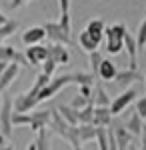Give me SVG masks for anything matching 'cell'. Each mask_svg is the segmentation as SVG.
Here are the masks:
<instances>
[{
    "label": "cell",
    "mask_w": 146,
    "mask_h": 150,
    "mask_svg": "<svg viewBox=\"0 0 146 150\" xmlns=\"http://www.w3.org/2000/svg\"><path fill=\"white\" fill-rule=\"evenodd\" d=\"M136 96H138V92H136V88H132V86L126 88V90H122L118 96H114L112 102H110V112H112V116H120L130 104L138 100Z\"/></svg>",
    "instance_id": "6da1fadb"
},
{
    "label": "cell",
    "mask_w": 146,
    "mask_h": 150,
    "mask_svg": "<svg viewBox=\"0 0 146 150\" xmlns=\"http://www.w3.org/2000/svg\"><path fill=\"white\" fill-rule=\"evenodd\" d=\"M12 114H14V98L4 96L2 98V106H0V126H2V134L6 138L12 136Z\"/></svg>",
    "instance_id": "7a4b0ae2"
},
{
    "label": "cell",
    "mask_w": 146,
    "mask_h": 150,
    "mask_svg": "<svg viewBox=\"0 0 146 150\" xmlns=\"http://www.w3.org/2000/svg\"><path fill=\"white\" fill-rule=\"evenodd\" d=\"M44 30H46V38L52 40V44H64V46L72 44V36L62 30L60 22H46Z\"/></svg>",
    "instance_id": "3957f363"
},
{
    "label": "cell",
    "mask_w": 146,
    "mask_h": 150,
    "mask_svg": "<svg viewBox=\"0 0 146 150\" xmlns=\"http://www.w3.org/2000/svg\"><path fill=\"white\" fill-rule=\"evenodd\" d=\"M26 58L30 62V66H40L44 64V60L50 58V52H48V46L44 44H36V46H26Z\"/></svg>",
    "instance_id": "277c9868"
},
{
    "label": "cell",
    "mask_w": 146,
    "mask_h": 150,
    "mask_svg": "<svg viewBox=\"0 0 146 150\" xmlns=\"http://www.w3.org/2000/svg\"><path fill=\"white\" fill-rule=\"evenodd\" d=\"M50 120H52V110H32L30 112V130L38 134L40 130L48 128Z\"/></svg>",
    "instance_id": "5b68a950"
},
{
    "label": "cell",
    "mask_w": 146,
    "mask_h": 150,
    "mask_svg": "<svg viewBox=\"0 0 146 150\" xmlns=\"http://www.w3.org/2000/svg\"><path fill=\"white\" fill-rule=\"evenodd\" d=\"M0 62H16V64H20V66H30L26 54L18 52L14 46H6V44L0 46Z\"/></svg>",
    "instance_id": "8992f818"
},
{
    "label": "cell",
    "mask_w": 146,
    "mask_h": 150,
    "mask_svg": "<svg viewBox=\"0 0 146 150\" xmlns=\"http://www.w3.org/2000/svg\"><path fill=\"white\" fill-rule=\"evenodd\" d=\"M124 50L128 54V68L138 70V42H136V36H132L130 32L124 36Z\"/></svg>",
    "instance_id": "52a82bcc"
},
{
    "label": "cell",
    "mask_w": 146,
    "mask_h": 150,
    "mask_svg": "<svg viewBox=\"0 0 146 150\" xmlns=\"http://www.w3.org/2000/svg\"><path fill=\"white\" fill-rule=\"evenodd\" d=\"M44 38H46L44 26H32V28H26L22 32V44H26V46H36V44H42Z\"/></svg>",
    "instance_id": "ba28073f"
},
{
    "label": "cell",
    "mask_w": 146,
    "mask_h": 150,
    "mask_svg": "<svg viewBox=\"0 0 146 150\" xmlns=\"http://www.w3.org/2000/svg\"><path fill=\"white\" fill-rule=\"evenodd\" d=\"M144 78V74H140L138 70H132V68H126V70H118V74H116V84L118 86H122L124 90L126 88H130L136 80H142Z\"/></svg>",
    "instance_id": "9c48e42d"
},
{
    "label": "cell",
    "mask_w": 146,
    "mask_h": 150,
    "mask_svg": "<svg viewBox=\"0 0 146 150\" xmlns=\"http://www.w3.org/2000/svg\"><path fill=\"white\" fill-rule=\"evenodd\" d=\"M92 124L98 128H108L112 126V112L110 106H94V120Z\"/></svg>",
    "instance_id": "30bf717a"
},
{
    "label": "cell",
    "mask_w": 146,
    "mask_h": 150,
    "mask_svg": "<svg viewBox=\"0 0 146 150\" xmlns=\"http://www.w3.org/2000/svg\"><path fill=\"white\" fill-rule=\"evenodd\" d=\"M48 52H50V58L56 62L58 66L60 64L64 66V64L70 62V52H68V46H64V44H50Z\"/></svg>",
    "instance_id": "8fae6325"
},
{
    "label": "cell",
    "mask_w": 146,
    "mask_h": 150,
    "mask_svg": "<svg viewBox=\"0 0 146 150\" xmlns=\"http://www.w3.org/2000/svg\"><path fill=\"white\" fill-rule=\"evenodd\" d=\"M18 72H20V64L10 62V64H8V68L0 74V94H2V92H4V90H6V88L12 84V82H14V78L18 76Z\"/></svg>",
    "instance_id": "7c38bea8"
},
{
    "label": "cell",
    "mask_w": 146,
    "mask_h": 150,
    "mask_svg": "<svg viewBox=\"0 0 146 150\" xmlns=\"http://www.w3.org/2000/svg\"><path fill=\"white\" fill-rule=\"evenodd\" d=\"M36 106H38V104L30 98L28 92H22V94H16V96H14V112H30Z\"/></svg>",
    "instance_id": "4fadbf2b"
},
{
    "label": "cell",
    "mask_w": 146,
    "mask_h": 150,
    "mask_svg": "<svg viewBox=\"0 0 146 150\" xmlns=\"http://www.w3.org/2000/svg\"><path fill=\"white\" fill-rule=\"evenodd\" d=\"M116 74H118L116 64H114L112 60L104 58L102 64H100V70H98V78L104 80V82H114V80H116Z\"/></svg>",
    "instance_id": "5bb4252c"
},
{
    "label": "cell",
    "mask_w": 146,
    "mask_h": 150,
    "mask_svg": "<svg viewBox=\"0 0 146 150\" xmlns=\"http://www.w3.org/2000/svg\"><path fill=\"white\" fill-rule=\"evenodd\" d=\"M110 94L104 90L100 82H94V90H92V104L94 106H110Z\"/></svg>",
    "instance_id": "9a60e30c"
},
{
    "label": "cell",
    "mask_w": 146,
    "mask_h": 150,
    "mask_svg": "<svg viewBox=\"0 0 146 150\" xmlns=\"http://www.w3.org/2000/svg\"><path fill=\"white\" fill-rule=\"evenodd\" d=\"M78 44H80V48L86 50L88 54H90V52H94V50H98V46H100V42L90 34L88 30H82V32L78 34Z\"/></svg>",
    "instance_id": "2e32d148"
},
{
    "label": "cell",
    "mask_w": 146,
    "mask_h": 150,
    "mask_svg": "<svg viewBox=\"0 0 146 150\" xmlns=\"http://www.w3.org/2000/svg\"><path fill=\"white\" fill-rule=\"evenodd\" d=\"M124 126L128 128V132H130L132 136H140V134H142V128H144V118L134 110V112L130 114V118L126 120Z\"/></svg>",
    "instance_id": "e0dca14e"
},
{
    "label": "cell",
    "mask_w": 146,
    "mask_h": 150,
    "mask_svg": "<svg viewBox=\"0 0 146 150\" xmlns=\"http://www.w3.org/2000/svg\"><path fill=\"white\" fill-rule=\"evenodd\" d=\"M96 136H98V126H94V124H78V138L82 144L94 142Z\"/></svg>",
    "instance_id": "ac0fdd59"
},
{
    "label": "cell",
    "mask_w": 146,
    "mask_h": 150,
    "mask_svg": "<svg viewBox=\"0 0 146 150\" xmlns=\"http://www.w3.org/2000/svg\"><path fill=\"white\" fill-rule=\"evenodd\" d=\"M86 30H88L98 42H102V40L106 38V36H104V32H106V24H104L102 18H92V20L88 22V26H86Z\"/></svg>",
    "instance_id": "d6986e66"
},
{
    "label": "cell",
    "mask_w": 146,
    "mask_h": 150,
    "mask_svg": "<svg viewBox=\"0 0 146 150\" xmlns=\"http://www.w3.org/2000/svg\"><path fill=\"white\" fill-rule=\"evenodd\" d=\"M114 134H116V142H118V148H128L132 144V134L128 132V128L124 124H116L114 126Z\"/></svg>",
    "instance_id": "ffe728a7"
},
{
    "label": "cell",
    "mask_w": 146,
    "mask_h": 150,
    "mask_svg": "<svg viewBox=\"0 0 146 150\" xmlns=\"http://www.w3.org/2000/svg\"><path fill=\"white\" fill-rule=\"evenodd\" d=\"M56 110L62 114V118H64L66 122H70L72 126H78V110H76V108H72L70 104H58Z\"/></svg>",
    "instance_id": "44dd1931"
},
{
    "label": "cell",
    "mask_w": 146,
    "mask_h": 150,
    "mask_svg": "<svg viewBox=\"0 0 146 150\" xmlns=\"http://www.w3.org/2000/svg\"><path fill=\"white\" fill-rule=\"evenodd\" d=\"M126 34H128V28H126L122 22L112 24V26H106V32H104L106 40H108V38H124Z\"/></svg>",
    "instance_id": "7402d4cb"
},
{
    "label": "cell",
    "mask_w": 146,
    "mask_h": 150,
    "mask_svg": "<svg viewBox=\"0 0 146 150\" xmlns=\"http://www.w3.org/2000/svg\"><path fill=\"white\" fill-rule=\"evenodd\" d=\"M122 50H124V38H108V40H106V52H108V54L116 56V54H120Z\"/></svg>",
    "instance_id": "603a6c76"
},
{
    "label": "cell",
    "mask_w": 146,
    "mask_h": 150,
    "mask_svg": "<svg viewBox=\"0 0 146 150\" xmlns=\"http://www.w3.org/2000/svg\"><path fill=\"white\" fill-rule=\"evenodd\" d=\"M16 28H18V22H16V20H8L6 24L0 26V46H2V42H4L6 38H10V36L16 32Z\"/></svg>",
    "instance_id": "cb8c5ba5"
},
{
    "label": "cell",
    "mask_w": 146,
    "mask_h": 150,
    "mask_svg": "<svg viewBox=\"0 0 146 150\" xmlns=\"http://www.w3.org/2000/svg\"><path fill=\"white\" fill-rule=\"evenodd\" d=\"M94 120V104H88L86 108L78 110V124H92Z\"/></svg>",
    "instance_id": "d4e9b609"
},
{
    "label": "cell",
    "mask_w": 146,
    "mask_h": 150,
    "mask_svg": "<svg viewBox=\"0 0 146 150\" xmlns=\"http://www.w3.org/2000/svg\"><path fill=\"white\" fill-rule=\"evenodd\" d=\"M102 60H104V56H102L98 50H94V52H90L88 54V62H90V68H92V74L98 78V70H100V64Z\"/></svg>",
    "instance_id": "484cf974"
},
{
    "label": "cell",
    "mask_w": 146,
    "mask_h": 150,
    "mask_svg": "<svg viewBox=\"0 0 146 150\" xmlns=\"http://www.w3.org/2000/svg\"><path fill=\"white\" fill-rule=\"evenodd\" d=\"M12 124H14V128L30 126V114L28 112H14L12 114Z\"/></svg>",
    "instance_id": "4316f807"
},
{
    "label": "cell",
    "mask_w": 146,
    "mask_h": 150,
    "mask_svg": "<svg viewBox=\"0 0 146 150\" xmlns=\"http://www.w3.org/2000/svg\"><path fill=\"white\" fill-rule=\"evenodd\" d=\"M96 144H98V150H110V144H108V128H98Z\"/></svg>",
    "instance_id": "83f0119b"
},
{
    "label": "cell",
    "mask_w": 146,
    "mask_h": 150,
    "mask_svg": "<svg viewBox=\"0 0 146 150\" xmlns=\"http://www.w3.org/2000/svg\"><path fill=\"white\" fill-rule=\"evenodd\" d=\"M36 146H38V150H50V136H48L46 128L38 132V136H36Z\"/></svg>",
    "instance_id": "f1b7e54d"
},
{
    "label": "cell",
    "mask_w": 146,
    "mask_h": 150,
    "mask_svg": "<svg viewBox=\"0 0 146 150\" xmlns=\"http://www.w3.org/2000/svg\"><path fill=\"white\" fill-rule=\"evenodd\" d=\"M136 42H138V48H144L146 46V16L142 18V22H140V26H138Z\"/></svg>",
    "instance_id": "f546056e"
},
{
    "label": "cell",
    "mask_w": 146,
    "mask_h": 150,
    "mask_svg": "<svg viewBox=\"0 0 146 150\" xmlns=\"http://www.w3.org/2000/svg\"><path fill=\"white\" fill-rule=\"evenodd\" d=\"M88 104H92V100H90V98H86V96H82V94H76V96L72 98V102H70V106H72V108H76V110H82V108H86Z\"/></svg>",
    "instance_id": "4dcf8cb0"
},
{
    "label": "cell",
    "mask_w": 146,
    "mask_h": 150,
    "mask_svg": "<svg viewBox=\"0 0 146 150\" xmlns=\"http://www.w3.org/2000/svg\"><path fill=\"white\" fill-rule=\"evenodd\" d=\"M60 26H62V30L66 32V34L72 36V20H70V14L68 12H64V14H60Z\"/></svg>",
    "instance_id": "1f68e13d"
},
{
    "label": "cell",
    "mask_w": 146,
    "mask_h": 150,
    "mask_svg": "<svg viewBox=\"0 0 146 150\" xmlns=\"http://www.w3.org/2000/svg\"><path fill=\"white\" fill-rule=\"evenodd\" d=\"M58 64L52 60V58H48V60H44V64H42V72H46L48 76H54V72H56Z\"/></svg>",
    "instance_id": "d6a6232c"
},
{
    "label": "cell",
    "mask_w": 146,
    "mask_h": 150,
    "mask_svg": "<svg viewBox=\"0 0 146 150\" xmlns=\"http://www.w3.org/2000/svg\"><path fill=\"white\" fill-rule=\"evenodd\" d=\"M136 112L146 120V96H142V98L136 100Z\"/></svg>",
    "instance_id": "836d02e7"
},
{
    "label": "cell",
    "mask_w": 146,
    "mask_h": 150,
    "mask_svg": "<svg viewBox=\"0 0 146 150\" xmlns=\"http://www.w3.org/2000/svg\"><path fill=\"white\" fill-rule=\"evenodd\" d=\"M92 90H94V84H82V86H78V94L86 96L90 100H92Z\"/></svg>",
    "instance_id": "e575fe53"
},
{
    "label": "cell",
    "mask_w": 146,
    "mask_h": 150,
    "mask_svg": "<svg viewBox=\"0 0 146 150\" xmlns=\"http://www.w3.org/2000/svg\"><path fill=\"white\" fill-rule=\"evenodd\" d=\"M58 6H60V14L70 12V0H58Z\"/></svg>",
    "instance_id": "d590c367"
},
{
    "label": "cell",
    "mask_w": 146,
    "mask_h": 150,
    "mask_svg": "<svg viewBox=\"0 0 146 150\" xmlns=\"http://www.w3.org/2000/svg\"><path fill=\"white\" fill-rule=\"evenodd\" d=\"M26 2H30V0H10V4H8V6H10L12 10H16V8H20V6H24Z\"/></svg>",
    "instance_id": "8d00e7d4"
},
{
    "label": "cell",
    "mask_w": 146,
    "mask_h": 150,
    "mask_svg": "<svg viewBox=\"0 0 146 150\" xmlns=\"http://www.w3.org/2000/svg\"><path fill=\"white\" fill-rule=\"evenodd\" d=\"M140 148L146 150V122H144V128H142V134H140Z\"/></svg>",
    "instance_id": "74e56055"
},
{
    "label": "cell",
    "mask_w": 146,
    "mask_h": 150,
    "mask_svg": "<svg viewBox=\"0 0 146 150\" xmlns=\"http://www.w3.org/2000/svg\"><path fill=\"white\" fill-rule=\"evenodd\" d=\"M8 20H10V18H8V16H6L4 12L0 10V26H2V24H6V22H8Z\"/></svg>",
    "instance_id": "f35d334b"
},
{
    "label": "cell",
    "mask_w": 146,
    "mask_h": 150,
    "mask_svg": "<svg viewBox=\"0 0 146 150\" xmlns=\"http://www.w3.org/2000/svg\"><path fill=\"white\" fill-rule=\"evenodd\" d=\"M6 136H4V134H2V132H0V148H2V146H6Z\"/></svg>",
    "instance_id": "ab89813d"
},
{
    "label": "cell",
    "mask_w": 146,
    "mask_h": 150,
    "mask_svg": "<svg viewBox=\"0 0 146 150\" xmlns=\"http://www.w3.org/2000/svg\"><path fill=\"white\" fill-rule=\"evenodd\" d=\"M8 64H10V62H0V74H2L4 70L8 68Z\"/></svg>",
    "instance_id": "60d3db41"
},
{
    "label": "cell",
    "mask_w": 146,
    "mask_h": 150,
    "mask_svg": "<svg viewBox=\"0 0 146 150\" xmlns=\"http://www.w3.org/2000/svg\"><path fill=\"white\" fill-rule=\"evenodd\" d=\"M26 150H38V146H36V140H34V142H30V144H28V148Z\"/></svg>",
    "instance_id": "b9f144b4"
},
{
    "label": "cell",
    "mask_w": 146,
    "mask_h": 150,
    "mask_svg": "<svg viewBox=\"0 0 146 150\" xmlns=\"http://www.w3.org/2000/svg\"><path fill=\"white\" fill-rule=\"evenodd\" d=\"M128 150H142V148H138L136 144H130V146H128Z\"/></svg>",
    "instance_id": "7bdbcfd3"
},
{
    "label": "cell",
    "mask_w": 146,
    "mask_h": 150,
    "mask_svg": "<svg viewBox=\"0 0 146 150\" xmlns=\"http://www.w3.org/2000/svg\"><path fill=\"white\" fill-rule=\"evenodd\" d=\"M0 150H14V148H12L10 144H6V146H2V148H0Z\"/></svg>",
    "instance_id": "ee69618b"
},
{
    "label": "cell",
    "mask_w": 146,
    "mask_h": 150,
    "mask_svg": "<svg viewBox=\"0 0 146 150\" xmlns=\"http://www.w3.org/2000/svg\"><path fill=\"white\" fill-rule=\"evenodd\" d=\"M72 150H84V148H82V146H76V148H72Z\"/></svg>",
    "instance_id": "f6af8a7d"
},
{
    "label": "cell",
    "mask_w": 146,
    "mask_h": 150,
    "mask_svg": "<svg viewBox=\"0 0 146 150\" xmlns=\"http://www.w3.org/2000/svg\"><path fill=\"white\" fill-rule=\"evenodd\" d=\"M144 84H146V72H144Z\"/></svg>",
    "instance_id": "bcb514c9"
},
{
    "label": "cell",
    "mask_w": 146,
    "mask_h": 150,
    "mask_svg": "<svg viewBox=\"0 0 146 150\" xmlns=\"http://www.w3.org/2000/svg\"><path fill=\"white\" fill-rule=\"evenodd\" d=\"M120 150H128V148H120Z\"/></svg>",
    "instance_id": "7dc6e473"
},
{
    "label": "cell",
    "mask_w": 146,
    "mask_h": 150,
    "mask_svg": "<svg viewBox=\"0 0 146 150\" xmlns=\"http://www.w3.org/2000/svg\"><path fill=\"white\" fill-rule=\"evenodd\" d=\"M0 132H2V126H0Z\"/></svg>",
    "instance_id": "c3c4849f"
}]
</instances>
